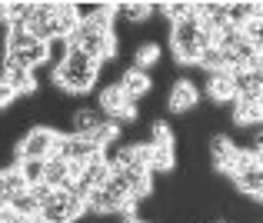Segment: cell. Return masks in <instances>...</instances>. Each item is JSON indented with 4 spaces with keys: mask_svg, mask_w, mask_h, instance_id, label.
I'll return each mask as SVG.
<instances>
[{
    "mask_svg": "<svg viewBox=\"0 0 263 223\" xmlns=\"http://www.w3.org/2000/svg\"><path fill=\"white\" fill-rule=\"evenodd\" d=\"M97 73H100V60H93L90 53H84L80 47H67V57L53 67V83H57L64 94H87L93 90Z\"/></svg>",
    "mask_w": 263,
    "mask_h": 223,
    "instance_id": "cell-1",
    "label": "cell"
},
{
    "mask_svg": "<svg viewBox=\"0 0 263 223\" xmlns=\"http://www.w3.org/2000/svg\"><path fill=\"white\" fill-rule=\"evenodd\" d=\"M170 47H174V57L180 64H200V53H203V17L197 10L190 17L170 24Z\"/></svg>",
    "mask_w": 263,
    "mask_h": 223,
    "instance_id": "cell-2",
    "label": "cell"
},
{
    "mask_svg": "<svg viewBox=\"0 0 263 223\" xmlns=\"http://www.w3.org/2000/svg\"><path fill=\"white\" fill-rule=\"evenodd\" d=\"M67 44L80 47L84 53H90V57L100 60V64L117 53V37H114V27L110 24H80L77 33H73Z\"/></svg>",
    "mask_w": 263,
    "mask_h": 223,
    "instance_id": "cell-3",
    "label": "cell"
},
{
    "mask_svg": "<svg viewBox=\"0 0 263 223\" xmlns=\"http://www.w3.org/2000/svg\"><path fill=\"white\" fill-rule=\"evenodd\" d=\"M57 143H60V134L53 127H33V130H27V137L17 143L13 163H20V160H47V157L57 153Z\"/></svg>",
    "mask_w": 263,
    "mask_h": 223,
    "instance_id": "cell-4",
    "label": "cell"
},
{
    "mask_svg": "<svg viewBox=\"0 0 263 223\" xmlns=\"http://www.w3.org/2000/svg\"><path fill=\"white\" fill-rule=\"evenodd\" d=\"M87 213V200L77 197L73 190H57L53 200L40 210V220L44 223H73Z\"/></svg>",
    "mask_w": 263,
    "mask_h": 223,
    "instance_id": "cell-5",
    "label": "cell"
},
{
    "mask_svg": "<svg viewBox=\"0 0 263 223\" xmlns=\"http://www.w3.org/2000/svg\"><path fill=\"white\" fill-rule=\"evenodd\" d=\"M100 110L117 123V127L137 120V100H130L127 90H123L120 83H110V87L100 90Z\"/></svg>",
    "mask_w": 263,
    "mask_h": 223,
    "instance_id": "cell-6",
    "label": "cell"
},
{
    "mask_svg": "<svg viewBox=\"0 0 263 223\" xmlns=\"http://www.w3.org/2000/svg\"><path fill=\"white\" fill-rule=\"evenodd\" d=\"M0 87H10L17 97H33V94H37V77H33V70L20 67L13 57H4V77H0Z\"/></svg>",
    "mask_w": 263,
    "mask_h": 223,
    "instance_id": "cell-7",
    "label": "cell"
},
{
    "mask_svg": "<svg viewBox=\"0 0 263 223\" xmlns=\"http://www.w3.org/2000/svg\"><path fill=\"white\" fill-rule=\"evenodd\" d=\"M100 147L90 143L87 137H73V134H60V143H57V157H64L67 163H90L93 157H100Z\"/></svg>",
    "mask_w": 263,
    "mask_h": 223,
    "instance_id": "cell-8",
    "label": "cell"
},
{
    "mask_svg": "<svg viewBox=\"0 0 263 223\" xmlns=\"http://www.w3.org/2000/svg\"><path fill=\"white\" fill-rule=\"evenodd\" d=\"M210 157H213L217 173H227V177H233V173H237L240 147L230 140V137H213V140H210Z\"/></svg>",
    "mask_w": 263,
    "mask_h": 223,
    "instance_id": "cell-9",
    "label": "cell"
},
{
    "mask_svg": "<svg viewBox=\"0 0 263 223\" xmlns=\"http://www.w3.org/2000/svg\"><path fill=\"white\" fill-rule=\"evenodd\" d=\"M197 100H200V94H197V87H193L190 80H177V83H170L167 107L174 110V114H186V110H193V107H197Z\"/></svg>",
    "mask_w": 263,
    "mask_h": 223,
    "instance_id": "cell-10",
    "label": "cell"
},
{
    "mask_svg": "<svg viewBox=\"0 0 263 223\" xmlns=\"http://www.w3.org/2000/svg\"><path fill=\"white\" fill-rule=\"evenodd\" d=\"M70 123H73V127H70L73 137H87V140H90L103 123H110V117L103 114V110H77V114L70 117Z\"/></svg>",
    "mask_w": 263,
    "mask_h": 223,
    "instance_id": "cell-11",
    "label": "cell"
},
{
    "mask_svg": "<svg viewBox=\"0 0 263 223\" xmlns=\"http://www.w3.org/2000/svg\"><path fill=\"white\" fill-rule=\"evenodd\" d=\"M4 57H13L20 67L33 70V67H44L47 60H50V44H40V40H33V44L20 47V50H7Z\"/></svg>",
    "mask_w": 263,
    "mask_h": 223,
    "instance_id": "cell-12",
    "label": "cell"
},
{
    "mask_svg": "<svg viewBox=\"0 0 263 223\" xmlns=\"http://www.w3.org/2000/svg\"><path fill=\"white\" fill-rule=\"evenodd\" d=\"M44 183H50L53 190H70L73 187V166L67 163L64 157H47V177H44Z\"/></svg>",
    "mask_w": 263,
    "mask_h": 223,
    "instance_id": "cell-13",
    "label": "cell"
},
{
    "mask_svg": "<svg viewBox=\"0 0 263 223\" xmlns=\"http://www.w3.org/2000/svg\"><path fill=\"white\" fill-rule=\"evenodd\" d=\"M27 190H30V183H27V177L20 173V166L17 163L7 166L4 177H0V200H4V207L10 203V200H17L20 193H27Z\"/></svg>",
    "mask_w": 263,
    "mask_h": 223,
    "instance_id": "cell-14",
    "label": "cell"
},
{
    "mask_svg": "<svg viewBox=\"0 0 263 223\" xmlns=\"http://www.w3.org/2000/svg\"><path fill=\"white\" fill-rule=\"evenodd\" d=\"M120 87L127 90L130 100H140V97H147V90H150V77H147V70H137V67H130V70L120 77Z\"/></svg>",
    "mask_w": 263,
    "mask_h": 223,
    "instance_id": "cell-15",
    "label": "cell"
},
{
    "mask_svg": "<svg viewBox=\"0 0 263 223\" xmlns=\"http://www.w3.org/2000/svg\"><path fill=\"white\" fill-rule=\"evenodd\" d=\"M206 94L213 100H237V80H233V73H210Z\"/></svg>",
    "mask_w": 263,
    "mask_h": 223,
    "instance_id": "cell-16",
    "label": "cell"
},
{
    "mask_svg": "<svg viewBox=\"0 0 263 223\" xmlns=\"http://www.w3.org/2000/svg\"><path fill=\"white\" fill-rule=\"evenodd\" d=\"M154 13V4H117V20H130V24H140Z\"/></svg>",
    "mask_w": 263,
    "mask_h": 223,
    "instance_id": "cell-17",
    "label": "cell"
},
{
    "mask_svg": "<svg viewBox=\"0 0 263 223\" xmlns=\"http://www.w3.org/2000/svg\"><path fill=\"white\" fill-rule=\"evenodd\" d=\"M157 60H160V47L154 44V40H143L140 47H137V60H134V67L137 70H147V67H154Z\"/></svg>",
    "mask_w": 263,
    "mask_h": 223,
    "instance_id": "cell-18",
    "label": "cell"
},
{
    "mask_svg": "<svg viewBox=\"0 0 263 223\" xmlns=\"http://www.w3.org/2000/svg\"><path fill=\"white\" fill-rule=\"evenodd\" d=\"M20 173L27 177V183L30 187H37V183H44V177H47V160H20Z\"/></svg>",
    "mask_w": 263,
    "mask_h": 223,
    "instance_id": "cell-19",
    "label": "cell"
},
{
    "mask_svg": "<svg viewBox=\"0 0 263 223\" xmlns=\"http://www.w3.org/2000/svg\"><path fill=\"white\" fill-rule=\"evenodd\" d=\"M7 207H10L13 213H20V217H40V203H37V197H33L30 190H27V193H20L17 200H10Z\"/></svg>",
    "mask_w": 263,
    "mask_h": 223,
    "instance_id": "cell-20",
    "label": "cell"
},
{
    "mask_svg": "<svg viewBox=\"0 0 263 223\" xmlns=\"http://www.w3.org/2000/svg\"><path fill=\"white\" fill-rule=\"evenodd\" d=\"M37 217H20V213H13L10 207H4V213H0V223H33Z\"/></svg>",
    "mask_w": 263,
    "mask_h": 223,
    "instance_id": "cell-21",
    "label": "cell"
},
{
    "mask_svg": "<svg viewBox=\"0 0 263 223\" xmlns=\"http://www.w3.org/2000/svg\"><path fill=\"white\" fill-rule=\"evenodd\" d=\"M250 150H253V153H257V157L263 160V134H257V137H253V143H250Z\"/></svg>",
    "mask_w": 263,
    "mask_h": 223,
    "instance_id": "cell-22",
    "label": "cell"
},
{
    "mask_svg": "<svg viewBox=\"0 0 263 223\" xmlns=\"http://www.w3.org/2000/svg\"><path fill=\"white\" fill-rule=\"evenodd\" d=\"M33 223H44V220H40V217H37V220H33Z\"/></svg>",
    "mask_w": 263,
    "mask_h": 223,
    "instance_id": "cell-23",
    "label": "cell"
}]
</instances>
